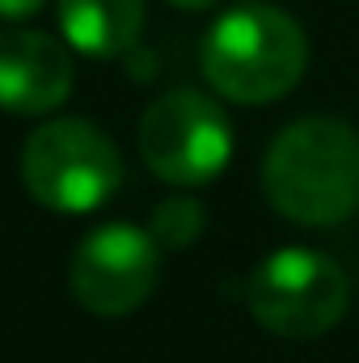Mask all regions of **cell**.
<instances>
[{"label": "cell", "instance_id": "1", "mask_svg": "<svg viewBox=\"0 0 359 363\" xmlns=\"http://www.w3.org/2000/svg\"><path fill=\"white\" fill-rule=\"evenodd\" d=\"M270 207L296 224L330 228L359 211V131L334 114H304L263 157Z\"/></svg>", "mask_w": 359, "mask_h": 363}, {"label": "cell", "instance_id": "7", "mask_svg": "<svg viewBox=\"0 0 359 363\" xmlns=\"http://www.w3.org/2000/svg\"><path fill=\"white\" fill-rule=\"evenodd\" d=\"M77 64L68 47L43 30H0V110L51 114L68 101Z\"/></svg>", "mask_w": 359, "mask_h": 363}, {"label": "cell", "instance_id": "10", "mask_svg": "<svg viewBox=\"0 0 359 363\" xmlns=\"http://www.w3.org/2000/svg\"><path fill=\"white\" fill-rule=\"evenodd\" d=\"M47 9V0H0V21H30Z\"/></svg>", "mask_w": 359, "mask_h": 363}, {"label": "cell", "instance_id": "3", "mask_svg": "<svg viewBox=\"0 0 359 363\" xmlns=\"http://www.w3.org/2000/svg\"><path fill=\"white\" fill-rule=\"evenodd\" d=\"M21 182L38 207L85 216L123 186V157L89 118H51L21 144Z\"/></svg>", "mask_w": 359, "mask_h": 363}, {"label": "cell", "instance_id": "4", "mask_svg": "<svg viewBox=\"0 0 359 363\" xmlns=\"http://www.w3.org/2000/svg\"><path fill=\"white\" fill-rule=\"evenodd\" d=\"M351 300V283L347 271L309 245H287L267 254L254 274H250V291L245 304L254 313V321L279 334V338H321L330 334Z\"/></svg>", "mask_w": 359, "mask_h": 363}, {"label": "cell", "instance_id": "5", "mask_svg": "<svg viewBox=\"0 0 359 363\" xmlns=\"http://www.w3.org/2000/svg\"><path fill=\"white\" fill-rule=\"evenodd\" d=\"M140 157L170 186H203L220 178L233 157L228 114L199 89L165 93L140 118Z\"/></svg>", "mask_w": 359, "mask_h": 363}, {"label": "cell", "instance_id": "11", "mask_svg": "<svg viewBox=\"0 0 359 363\" xmlns=\"http://www.w3.org/2000/svg\"><path fill=\"white\" fill-rule=\"evenodd\" d=\"M174 9H211L216 0H170Z\"/></svg>", "mask_w": 359, "mask_h": 363}, {"label": "cell", "instance_id": "6", "mask_svg": "<svg viewBox=\"0 0 359 363\" xmlns=\"http://www.w3.org/2000/svg\"><path fill=\"white\" fill-rule=\"evenodd\" d=\"M161 279V245L148 228L114 220L85 233L68 262V287L81 308L97 317L136 313Z\"/></svg>", "mask_w": 359, "mask_h": 363}, {"label": "cell", "instance_id": "8", "mask_svg": "<svg viewBox=\"0 0 359 363\" xmlns=\"http://www.w3.org/2000/svg\"><path fill=\"white\" fill-rule=\"evenodd\" d=\"M68 47L93 60L127 55L144 30V0H55Z\"/></svg>", "mask_w": 359, "mask_h": 363}, {"label": "cell", "instance_id": "9", "mask_svg": "<svg viewBox=\"0 0 359 363\" xmlns=\"http://www.w3.org/2000/svg\"><path fill=\"white\" fill-rule=\"evenodd\" d=\"M207 228V211L194 203V199H161L153 207V220H148V233L161 250H186L199 241V233Z\"/></svg>", "mask_w": 359, "mask_h": 363}, {"label": "cell", "instance_id": "2", "mask_svg": "<svg viewBox=\"0 0 359 363\" xmlns=\"http://www.w3.org/2000/svg\"><path fill=\"white\" fill-rule=\"evenodd\" d=\"M309 43L296 17L275 4H237L203 38V77L241 106H267L296 89Z\"/></svg>", "mask_w": 359, "mask_h": 363}]
</instances>
